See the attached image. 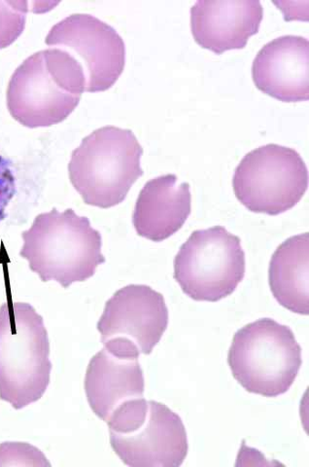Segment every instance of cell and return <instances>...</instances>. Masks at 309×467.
<instances>
[{"label": "cell", "mask_w": 309, "mask_h": 467, "mask_svg": "<svg viewBox=\"0 0 309 467\" xmlns=\"http://www.w3.org/2000/svg\"><path fill=\"white\" fill-rule=\"evenodd\" d=\"M232 186L235 197L250 212L278 215L304 196L308 170L296 150L270 143L244 156L235 169Z\"/></svg>", "instance_id": "cell-8"}, {"label": "cell", "mask_w": 309, "mask_h": 467, "mask_svg": "<svg viewBox=\"0 0 309 467\" xmlns=\"http://www.w3.org/2000/svg\"><path fill=\"white\" fill-rule=\"evenodd\" d=\"M178 182L175 174H166L144 185L132 216L140 237L163 242L185 224L192 212V195L189 183Z\"/></svg>", "instance_id": "cell-14"}, {"label": "cell", "mask_w": 309, "mask_h": 467, "mask_svg": "<svg viewBox=\"0 0 309 467\" xmlns=\"http://www.w3.org/2000/svg\"><path fill=\"white\" fill-rule=\"evenodd\" d=\"M22 238L20 255L44 283L55 281L67 288L90 279L106 262L100 233L71 209L37 215Z\"/></svg>", "instance_id": "cell-1"}, {"label": "cell", "mask_w": 309, "mask_h": 467, "mask_svg": "<svg viewBox=\"0 0 309 467\" xmlns=\"http://www.w3.org/2000/svg\"><path fill=\"white\" fill-rule=\"evenodd\" d=\"M245 275L242 241L226 228L197 230L174 258V279L184 294L199 302L232 296Z\"/></svg>", "instance_id": "cell-7"}, {"label": "cell", "mask_w": 309, "mask_h": 467, "mask_svg": "<svg viewBox=\"0 0 309 467\" xmlns=\"http://www.w3.org/2000/svg\"><path fill=\"white\" fill-rule=\"evenodd\" d=\"M46 46L66 52L83 72L85 92H105L121 77L126 46L116 29L90 14H73L55 25Z\"/></svg>", "instance_id": "cell-9"}, {"label": "cell", "mask_w": 309, "mask_h": 467, "mask_svg": "<svg viewBox=\"0 0 309 467\" xmlns=\"http://www.w3.org/2000/svg\"><path fill=\"white\" fill-rule=\"evenodd\" d=\"M85 78L78 65L63 50L35 53L13 73L7 108L25 127H50L65 121L79 105Z\"/></svg>", "instance_id": "cell-2"}, {"label": "cell", "mask_w": 309, "mask_h": 467, "mask_svg": "<svg viewBox=\"0 0 309 467\" xmlns=\"http://www.w3.org/2000/svg\"><path fill=\"white\" fill-rule=\"evenodd\" d=\"M29 5L31 3L0 0V49L10 47L23 34Z\"/></svg>", "instance_id": "cell-16"}, {"label": "cell", "mask_w": 309, "mask_h": 467, "mask_svg": "<svg viewBox=\"0 0 309 467\" xmlns=\"http://www.w3.org/2000/svg\"><path fill=\"white\" fill-rule=\"evenodd\" d=\"M115 454L130 467H179L188 455L182 419L163 403L144 398L118 408L108 421Z\"/></svg>", "instance_id": "cell-6"}, {"label": "cell", "mask_w": 309, "mask_h": 467, "mask_svg": "<svg viewBox=\"0 0 309 467\" xmlns=\"http://www.w3.org/2000/svg\"><path fill=\"white\" fill-rule=\"evenodd\" d=\"M50 462L36 447L24 442L0 444V466H50Z\"/></svg>", "instance_id": "cell-17"}, {"label": "cell", "mask_w": 309, "mask_h": 467, "mask_svg": "<svg viewBox=\"0 0 309 467\" xmlns=\"http://www.w3.org/2000/svg\"><path fill=\"white\" fill-rule=\"evenodd\" d=\"M16 194V178L9 159L0 155V223L6 218V209Z\"/></svg>", "instance_id": "cell-18"}, {"label": "cell", "mask_w": 309, "mask_h": 467, "mask_svg": "<svg viewBox=\"0 0 309 467\" xmlns=\"http://www.w3.org/2000/svg\"><path fill=\"white\" fill-rule=\"evenodd\" d=\"M142 146L130 130L102 127L72 152L70 182L85 203L100 209L115 207L142 177Z\"/></svg>", "instance_id": "cell-4"}, {"label": "cell", "mask_w": 309, "mask_h": 467, "mask_svg": "<svg viewBox=\"0 0 309 467\" xmlns=\"http://www.w3.org/2000/svg\"><path fill=\"white\" fill-rule=\"evenodd\" d=\"M51 371L43 317L27 303H5L0 306V400L17 410L38 401Z\"/></svg>", "instance_id": "cell-3"}, {"label": "cell", "mask_w": 309, "mask_h": 467, "mask_svg": "<svg viewBox=\"0 0 309 467\" xmlns=\"http://www.w3.org/2000/svg\"><path fill=\"white\" fill-rule=\"evenodd\" d=\"M169 326L163 295L144 285H129L107 302L98 330L105 347L150 355Z\"/></svg>", "instance_id": "cell-10"}, {"label": "cell", "mask_w": 309, "mask_h": 467, "mask_svg": "<svg viewBox=\"0 0 309 467\" xmlns=\"http://www.w3.org/2000/svg\"><path fill=\"white\" fill-rule=\"evenodd\" d=\"M263 17L259 0H199L191 8V31L199 46L220 55L244 48Z\"/></svg>", "instance_id": "cell-11"}, {"label": "cell", "mask_w": 309, "mask_h": 467, "mask_svg": "<svg viewBox=\"0 0 309 467\" xmlns=\"http://www.w3.org/2000/svg\"><path fill=\"white\" fill-rule=\"evenodd\" d=\"M309 234L293 236L276 248L269 267L275 300L292 313L309 315Z\"/></svg>", "instance_id": "cell-15"}, {"label": "cell", "mask_w": 309, "mask_h": 467, "mask_svg": "<svg viewBox=\"0 0 309 467\" xmlns=\"http://www.w3.org/2000/svg\"><path fill=\"white\" fill-rule=\"evenodd\" d=\"M309 41L283 36L266 44L252 65V78L260 91L284 102L309 97Z\"/></svg>", "instance_id": "cell-12"}, {"label": "cell", "mask_w": 309, "mask_h": 467, "mask_svg": "<svg viewBox=\"0 0 309 467\" xmlns=\"http://www.w3.org/2000/svg\"><path fill=\"white\" fill-rule=\"evenodd\" d=\"M139 356L103 348L88 365L85 392L93 412L108 421L118 408L143 398L145 383Z\"/></svg>", "instance_id": "cell-13"}, {"label": "cell", "mask_w": 309, "mask_h": 467, "mask_svg": "<svg viewBox=\"0 0 309 467\" xmlns=\"http://www.w3.org/2000/svg\"><path fill=\"white\" fill-rule=\"evenodd\" d=\"M228 363L244 389L277 398L296 381L303 364L302 348L290 327L261 318L235 333Z\"/></svg>", "instance_id": "cell-5"}]
</instances>
